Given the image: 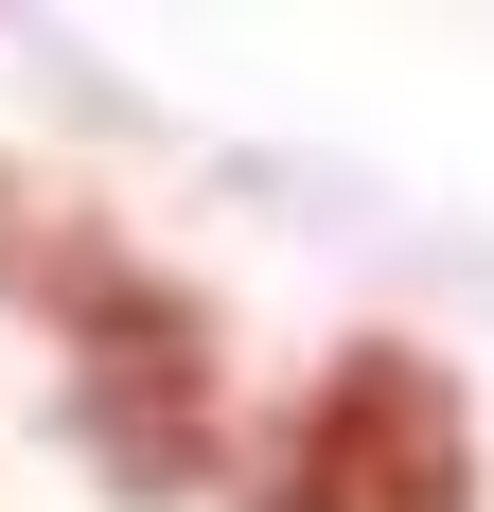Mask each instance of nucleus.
Masks as SVG:
<instances>
[{
  "mask_svg": "<svg viewBox=\"0 0 494 512\" xmlns=\"http://www.w3.org/2000/svg\"><path fill=\"white\" fill-rule=\"evenodd\" d=\"M247 512H477V407L424 336H353L247 460Z\"/></svg>",
  "mask_w": 494,
  "mask_h": 512,
  "instance_id": "2",
  "label": "nucleus"
},
{
  "mask_svg": "<svg viewBox=\"0 0 494 512\" xmlns=\"http://www.w3.org/2000/svg\"><path fill=\"white\" fill-rule=\"evenodd\" d=\"M53 336H71V442L106 460V495H195L212 442H230V371H212V301L159 283L124 230H106L71 283H53Z\"/></svg>",
  "mask_w": 494,
  "mask_h": 512,
  "instance_id": "1",
  "label": "nucleus"
}]
</instances>
